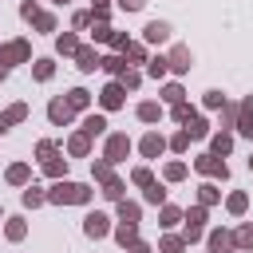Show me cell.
I'll use <instances>...</instances> for the list:
<instances>
[{
  "label": "cell",
  "mask_w": 253,
  "mask_h": 253,
  "mask_svg": "<svg viewBox=\"0 0 253 253\" xmlns=\"http://www.w3.org/2000/svg\"><path fill=\"white\" fill-rule=\"evenodd\" d=\"M87 194H91L87 186H75V182H59V186H55L47 198H51V202H87Z\"/></svg>",
  "instance_id": "obj_1"
},
{
  "label": "cell",
  "mask_w": 253,
  "mask_h": 253,
  "mask_svg": "<svg viewBox=\"0 0 253 253\" xmlns=\"http://www.w3.org/2000/svg\"><path fill=\"white\" fill-rule=\"evenodd\" d=\"M130 150V142H126V134H115L111 142H107V162H123V154Z\"/></svg>",
  "instance_id": "obj_2"
},
{
  "label": "cell",
  "mask_w": 253,
  "mask_h": 253,
  "mask_svg": "<svg viewBox=\"0 0 253 253\" xmlns=\"http://www.w3.org/2000/svg\"><path fill=\"white\" fill-rule=\"evenodd\" d=\"M24 55H28V43H24V40H16V43L0 47V67H8L12 59H24Z\"/></svg>",
  "instance_id": "obj_3"
},
{
  "label": "cell",
  "mask_w": 253,
  "mask_h": 253,
  "mask_svg": "<svg viewBox=\"0 0 253 253\" xmlns=\"http://www.w3.org/2000/svg\"><path fill=\"white\" fill-rule=\"evenodd\" d=\"M198 170H202V174H213V178H225V162H217L213 154L198 158Z\"/></svg>",
  "instance_id": "obj_4"
},
{
  "label": "cell",
  "mask_w": 253,
  "mask_h": 253,
  "mask_svg": "<svg viewBox=\"0 0 253 253\" xmlns=\"http://www.w3.org/2000/svg\"><path fill=\"white\" fill-rule=\"evenodd\" d=\"M71 111H75V107H71V103H63V99H55V103L47 107V115H51V123H67V119H71Z\"/></svg>",
  "instance_id": "obj_5"
},
{
  "label": "cell",
  "mask_w": 253,
  "mask_h": 253,
  "mask_svg": "<svg viewBox=\"0 0 253 253\" xmlns=\"http://www.w3.org/2000/svg\"><path fill=\"white\" fill-rule=\"evenodd\" d=\"M75 55H79V67H83V71H95V67H99V63H103V59H99V55H95V51H91V47H79V51H75Z\"/></svg>",
  "instance_id": "obj_6"
},
{
  "label": "cell",
  "mask_w": 253,
  "mask_h": 253,
  "mask_svg": "<svg viewBox=\"0 0 253 253\" xmlns=\"http://www.w3.org/2000/svg\"><path fill=\"white\" fill-rule=\"evenodd\" d=\"M170 67H174V71H190V51H186V47H174V51H170Z\"/></svg>",
  "instance_id": "obj_7"
},
{
  "label": "cell",
  "mask_w": 253,
  "mask_h": 253,
  "mask_svg": "<svg viewBox=\"0 0 253 253\" xmlns=\"http://www.w3.org/2000/svg\"><path fill=\"white\" fill-rule=\"evenodd\" d=\"M186 217H190V221H186V237H190V241H194V237H198V233H202V217H206V213H202V210H190V213H186Z\"/></svg>",
  "instance_id": "obj_8"
},
{
  "label": "cell",
  "mask_w": 253,
  "mask_h": 253,
  "mask_svg": "<svg viewBox=\"0 0 253 253\" xmlns=\"http://www.w3.org/2000/svg\"><path fill=\"white\" fill-rule=\"evenodd\" d=\"M83 229H87V233H91V237H103V233H107V217H103V213H91V217H87V225H83Z\"/></svg>",
  "instance_id": "obj_9"
},
{
  "label": "cell",
  "mask_w": 253,
  "mask_h": 253,
  "mask_svg": "<svg viewBox=\"0 0 253 253\" xmlns=\"http://www.w3.org/2000/svg\"><path fill=\"white\" fill-rule=\"evenodd\" d=\"M237 126H241L245 134H253V95L241 103V123H237Z\"/></svg>",
  "instance_id": "obj_10"
},
{
  "label": "cell",
  "mask_w": 253,
  "mask_h": 253,
  "mask_svg": "<svg viewBox=\"0 0 253 253\" xmlns=\"http://www.w3.org/2000/svg\"><path fill=\"white\" fill-rule=\"evenodd\" d=\"M166 36H170V28H166V24H158V20H154V24H146V40H150V43H162Z\"/></svg>",
  "instance_id": "obj_11"
},
{
  "label": "cell",
  "mask_w": 253,
  "mask_h": 253,
  "mask_svg": "<svg viewBox=\"0 0 253 253\" xmlns=\"http://www.w3.org/2000/svg\"><path fill=\"white\" fill-rule=\"evenodd\" d=\"M119 103H123V87H119V83H111V87L103 91V107L111 111V107H119Z\"/></svg>",
  "instance_id": "obj_12"
},
{
  "label": "cell",
  "mask_w": 253,
  "mask_h": 253,
  "mask_svg": "<svg viewBox=\"0 0 253 253\" xmlns=\"http://www.w3.org/2000/svg\"><path fill=\"white\" fill-rule=\"evenodd\" d=\"M162 146H166V142H162L158 134H146V138H142V154H146V158H154V154H162Z\"/></svg>",
  "instance_id": "obj_13"
},
{
  "label": "cell",
  "mask_w": 253,
  "mask_h": 253,
  "mask_svg": "<svg viewBox=\"0 0 253 253\" xmlns=\"http://www.w3.org/2000/svg\"><path fill=\"white\" fill-rule=\"evenodd\" d=\"M233 245H241V249H253V225H241V229L233 233Z\"/></svg>",
  "instance_id": "obj_14"
},
{
  "label": "cell",
  "mask_w": 253,
  "mask_h": 253,
  "mask_svg": "<svg viewBox=\"0 0 253 253\" xmlns=\"http://www.w3.org/2000/svg\"><path fill=\"white\" fill-rule=\"evenodd\" d=\"M210 245H213V249H217V253H225V249H233V237H229V233H221V229H217V233H213V237H210Z\"/></svg>",
  "instance_id": "obj_15"
},
{
  "label": "cell",
  "mask_w": 253,
  "mask_h": 253,
  "mask_svg": "<svg viewBox=\"0 0 253 253\" xmlns=\"http://www.w3.org/2000/svg\"><path fill=\"white\" fill-rule=\"evenodd\" d=\"M166 67H170V59H162V55H158V59H150V75H154V79H162V75H166Z\"/></svg>",
  "instance_id": "obj_16"
},
{
  "label": "cell",
  "mask_w": 253,
  "mask_h": 253,
  "mask_svg": "<svg viewBox=\"0 0 253 253\" xmlns=\"http://www.w3.org/2000/svg\"><path fill=\"white\" fill-rule=\"evenodd\" d=\"M158 115H162V111H158L154 103H142V107H138V119H146V123H154Z\"/></svg>",
  "instance_id": "obj_17"
},
{
  "label": "cell",
  "mask_w": 253,
  "mask_h": 253,
  "mask_svg": "<svg viewBox=\"0 0 253 253\" xmlns=\"http://www.w3.org/2000/svg\"><path fill=\"white\" fill-rule=\"evenodd\" d=\"M103 126H107V123H103L99 115H91V119L83 123V130H87V134H103Z\"/></svg>",
  "instance_id": "obj_18"
},
{
  "label": "cell",
  "mask_w": 253,
  "mask_h": 253,
  "mask_svg": "<svg viewBox=\"0 0 253 253\" xmlns=\"http://www.w3.org/2000/svg\"><path fill=\"white\" fill-rule=\"evenodd\" d=\"M186 134H194V138H202V134H206V123H202V119L194 115V119L186 123Z\"/></svg>",
  "instance_id": "obj_19"
},
{
  "label": "cell",
  "mask_w": 253,
  "mask_h": 253,
  "mask_svg": "<svg viewBox=\"0 0 253 253\" xmlns=\"http://www.w3.org/2000/svg\"><path fill=\"white\" fill-rule=\"evenodd\" d=\"M87 138H91L87 130H83V134H75V138H71V154H87Z\"/></svg>",
  "instance_id": "obj_20"
},
{
  "label": "cell",
  "mask_w": 253,
  "mask_h": 253,
  "mask_svg": "<svg viewBox=\"0 0 253 253\" xmlns=\"http://www.w3.org/2000/svg\"><path fill=\"white\" fill-rule=\"evenodd\" d=\"M162 99H166V103H182V87H178V83H170V87L162 91Z\"/></svg>",
  "instance_id": "obj_21"
},
{
  "label": "cell",
  "mask_w": 253,
  "mask_h": 253,
  "mask_svg": "<svg viewBox=\"0 0 253 253\" xmlns=\"http://www.w3.org/2000/svg\"><path fill=\"white\" fill-rule=\"evenodd\" d=\"M174 119H178V123H190V119H194V111H190L186 103H174Z\"/></svg>",
  "instance_id": "obj_22"
},
{
  "label": "cell",
  "mask_w": 253,
  "mask_h": 253,
  "mask_svg": "<svg viewBox=\"0 0 253 253\" xmlns=\"http://www.w3.org/2000/svg\"><path fill=\"white\" fill-rule=\"evenodd\" d=\"M229 146H233L229 134H217V138H213V154H229Z\"/></svg>",
  "instance_id": "obj_23"
},
{
  "label": "cell",
  "mask_w": 253,
  "mask_h": 253,
  "mask_svg": "<svg viewBox=\"0 0 253 253\" xmlns=\"http://www.w3.org/2000/svg\"><path fill=\"white\" fill-rule=\"evenodd\" d=\"M67 103H71V107H87V91H79V87H75V91L67 95Z\"/></svg>",
  "instance_id": "obj_24"
},
{
  "label": "cell",
  "mask_w": 253,
  "mask_h": 253,
  "mask_svg": "<svg viewBox=\"0 0 253 253\" xmlns=\"http://www.w3.org/2000/svg\"><path fill=\"white\" fill-rule=\"evenodd\" d=\"M119 213H123V221H138V206H126V202H123Z\"/></svg>",
  "instance_id": "obj_25"
},
{
  "label": "cell",
  "mask_w": 253,
  "mask_h": 253,
  "mask_svg": "<svg viewBox=\"0 0 253 253\" xmlns=\"http://www.w3.org/2000/svg\"><path fill=\"white\" fill-rule=\"evenodd\" d=\"M59 51H79V43H75V36H59Z\"/></svg>",
  "instance_id": "obj_26"
},
{
  "label": "cell",
  "mask_w": 253,
  "mask_h": 253,
  "mask_svg": "<svg viewBox=\"0 0 253 253\" xmlns=\"http://www.w3.org/2000/svg\"><path fill=\"white\" fill-rule=\"evenodd\" d=\"M8 178H12V182H28V166H12Z\"/></svg>",
  "instance_id": "obj_27"
},
{
  "label": "cell",
  "mask_w": 253,
  "mask_h": 253,
  "mask_svg": "<svg viewBox=\"0 0 253 253\" xmlns=\"http://www.w3.org/2000/svg\"><path fill=\"white\" fill-rule=\"evenodd\" d=\"M99 67H107V71H115V75H119V71H123V59H115V55H111V59H103Z\"/></svg>",
  "instance_id": "obj_28"
},
{
  "label": "cell",
  "mask_w": 253,
  "mask_h": 253,
  "mask_svg": "<svg viewBox=\"0 0 253 253\" xmlns=\"http://www.w3.org/2000/svg\"><path fill=\"white\" fill-rule=\"evenodd\" d=\"M182 174H186L182 162H170V166H166V178H182Z\"/></svg>",
  "instance_id": "obj_29"
},
{
  "label": "cell",
  "mask_w": 253,
  "mask_h": 253,
  "mask_svg": "<svg viewBox=\"0 0 253 253\" xmlns=\"http://www.w3.org/2000/svg\"><path fill=\"white\" fill-rule=\"evenodd\" d=\"M229 210L241 213V210H245V194H233V198H229Z\"/></svg>",
  "instance_id": "obj_30"
},
{
  "label": "cell",
  "mask_w": 253,
  "mask_h": 253,
  "mask_svg": "<svg viewBox=\"0 0 253 253\" xmlns=\"http://www.w3.org/2000/svg\"><path fill=\"white\" fill-rule=\"evenodd\" d=\"M174 221H178V210L166 206V210H162V225H174Z\"/></svg>",
  "instance_id": "obj_31"
},
{
  "label": "cell",
  "mask_w": 253,
  "mask_h": 253,
  "mask_svg": "<svg viewBox=\"0 0 253 253\" xmlns=\"http://www.w3.org/2000/svg\"><path fill=\"white\" fill-rule=\"evenodd\" d=\"M162 249H166V253H182V241H178V237H166Z\"/></svg>",
  "instance_id": "obj_32"
},
{
  "label": "cell",
  "mask_w": 253,
  "mask_h": 253,
  "mask_svg": "<svg viewBox=\"0 0 253 253\" xmlns=\"http://www.w3.org/2000/svg\"><path fill=\"white\" fill-rule=\"evenodd\" d=\"M186 142H190V134L182 130V134H174V142H170V146H174V150H186Z\"/></svg>",
  "instance_id": "obj_33"
},
{
  "label": "cell",
  "mask_w": 253,
  "mask_h": 253,
  "mask_svg": "<svg viewBox=\"0 0 253 253\" xmlns=\"http://www.w3.org/2000/svg\"><path fill=\"white\" fill-rule=\"evenodd\" d=\"M24 202H28V206H40V202H43V194H40V190H28V194H24Z\"/></svg>",
  "instance_id": "obj_34"
},
{
  "label": "cell",
  "mask_w": 253,
  "mask_h": 253,
  "mask_svg": "<svg viewBox=\"0 0 253 253\" xmlns=\"http://www.w3.org/2000/svg\"><path fill=\"white\" fill-rule=\"evenodd\" d=\"M123 87H138V75L134 71H123Z\"/></svg>",
  "instance_id": "obj_35"
},
{
  "label": "cell",
  "mask_w": 253,
  "mask_h": 253,
  "mask_svg": "<svg viewBox=\"0 0 253 253\" xmlns=\"http://www.w3.org/2000/svg\"><path fill=\"white\" fill-rule=\"evenodd\" d=\"M134 182L138 186H150V170H134Z\"/></svg>",
  "instance_id": "obj_36"
},
{
  "label": "cell",
  "mask_w": 253,
  "mask_h": 253,
  "mask_svg": "<svg viewBox=\"0 0 253 253\" xmlns=\"http://www.w3.org/2000/svg\"><path fill=\"white\" fill-rule=\"evenodd\" d=\"M213 198H217V190H213V186H202V202H206V206H210V202H213Z\"/></svg>",
  "instance_id": "obj_37"
},
{
  "label": "cell",
  "mask_w": 253,
  "mask_h": 253,
  "mask_svg": "<svg viewBox=\"0 0 253 253\" xmlns=\"http://www.w3.org/2000/svg\"><path fill=\"white\" fill-rule=\"evenodd\" d=\"M119 4H123V8H130V12H138V8L146 4V0H119Z\"/></svg>",
  "instance_id": "obj_38"
},
{
  "label": "cell",
  "mask_w": 253,
  "mask_h": 253,
  "mask_svg": "<svg viewBox=\"0 0 253 253\" xmlns=\"http://www.w3.org/2000/svg\"><path fill=\"white\" fill-rule=\"evenodd\" d=\"M130 253H150V249H146L142 241H130Z\"/></svg>",
  "instance_id": "obj_39"
},
{
  "label": "cell",
  "mask_w": 253,
  "mask_h": 253,
  "mask_svg": "<svg viewBox=\"0 0 253 253\" xmlns=\"http://www.w3.org/2000/svg\"><path fill=\"white\" fill-rule=\"evenodd\" d=\"M8 123H12V115H0V134L8 130Z\"/></svg>",
  "instance_id": "obj_40"
},
{
  "label": "cell",
  "mask_w": 253,
  "mask_h": 253,
  "mask_svg": "<svg viewBox=\"0 0 253 253\" xmlns=\"http://www.w3.org/2000/svg\"><path fill=\"white\" fill-rule=\"evenodd\" d=\"M249 166H253V158H249Z\"/></svg>",
  "instance_id": "obj_41"
}]
</instances>
